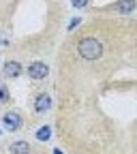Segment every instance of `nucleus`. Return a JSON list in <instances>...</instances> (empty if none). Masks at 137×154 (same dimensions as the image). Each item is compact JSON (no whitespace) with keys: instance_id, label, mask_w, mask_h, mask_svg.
I'll list each match as a JSON object with an SVG mask.
<instances>
[{"instance_id":"f257e3e1","label":"nucleus","mask_w":137,"mask_h":154,"mask_svg":"<svg viewBox=\"0 0 137 154\" xmlns=\"http://www.w3.org/2000/svg\"><path fill=\"white\" fill-rule=\"evenodd\" d=\"M77 51H79V56L84 60H96V58H101V54H103V45H101V41H96V38L86 36L77 43Z\"/></svg>"},{"instance_id":"f03ea898","label":"nucleus","mask_w":137,"mask_h":154,"mask_svg":"<svg viewBox=\"0 0 137 154\" xmlns=\"http://www.w3.org/2000/svg\"><path fill=\"white\" fill-rule=\"evenodd\" d=\"M2 122H5L7 131H17V128H22V116H19L17 111H7Z\"/></svg>"},{"instance_id":"7ed1b4c3","label":"nucleus","mask_w":137,"mask_h":154,"mask_svg":"<svg viewBox=\"0 0 137 154\" xmlns=\"http://www.w3.org/2000/svg\"><path fill=\"white\" fill-rule=\"evenodd\" d=\"M47 73H49V69H47V64H43V62H32V64L28 66V75L32 77V79H45Z\"/></svg>"},{"instance_id":"20e7f679","label":"nucleus","mask_w":137,"mask_h":154,"mask_svg":"<svg viewBox=\"0 0 137 154\" xmlns=\"http://www.w3.org/2000/svg\"><path fill=\"white\" fill-rule=\"evenodd\" d=\"M49 107H51V96L49 94H39L36 99H34V109L39 111V113H45V111H49Z\"/></svg>"},{"instance_id":"39448f33","label":"nucleus","mask_w":137,"mask_h":154,"mask_svg":"<svg viewBox=\"0 0 137 154\" xmlns=\"http://www.w3.org/2000/svg\"><path fill=\"white\" fill-rule=\"evenodd\" d=\"M2 73H5V77H19V73H22V64L9 60V62H5Z\"/></svg>"},{"instance_id":"423d86ee","label":"nucleus","mask_w":137,"mask_h":154,"mask_svg":"<svg viewBox=\"0 0 137 154\" xmlns=\"http://www.w3.org/2000/svg\"><path fill=\"white\" fill-rule=\"evenodd\" d=\"M11 152L13 154H30V146H28V141H15V143H11Z\"/></svg>"},{"instance_id":"0eeeda50","label":"nucleus","mask_w":137,"mask_h":154,"mask_svg":"<svg viewBox=\"0 0 137 154\" xmlns=\"http://www.w3.org/2000/svg\"><path fill=\"white\" fill-rule=\"evenodd\" d=\"M135 7H137V0H120V2L116 5V9L120 13H131Z\"/></svg>"},{"instance_id":"6e6552de","label":"nucleus","mask_w":137,"mask_h":154,"mask_svg":"<svg viewBox=\"0 0 137 154\" xmlns=\"http://www.w3.org/2000/svg\"><path fill=\"white\" fill-rule=\"evenodd\" d=\"M36 137H39V139H41V141H47V139L51 137V128H49V126H43L41 131H39V133H36Z\"/></svg>"},{"instance_id":"1a4fd4ad","label":"nucleus","mask_w":137,"mask_h":154,"mask_svg":"<svg viewBox=\"0 0 137 154\" xmlns=\"http://www.w3.org/2000/svg\"><path fill=\"white\" fill-rule=\"evenodd\" d=\"M88 2H90V0H71V5H73L75 9H86Z\"/></svg>"},{"instance_id":"9d476101","label":"nucleus","mask_w":137,"mask_h":154,"mask_svg":"<svg viewBox=\"0 0 137 154\" xmlns=\"http://www.w3.org/2000/svg\"><path fill=\"white\" fill-rule=\"evenodd\" d=\"M0 90H2V103H7V101H9V88H7V86H2Z\"/></svg>"},{"instance_id":"9b49d317","label":"nucleus","mask_w":137,"mask_h":154,"mask_svg":"<svg viewBox=\"0 0 137 154\" xmlns=\"http://www.w3.org/2000/svg\"><path fill=\"white\" fill-rule=\"evenodd\" d=\"M54 154H62V152H60V150H56V152H54Z\"/></svg>"}]
</instances>
